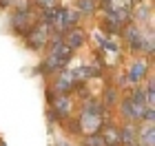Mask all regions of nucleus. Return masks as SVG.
Wrapping results in <instances>:
<instances>
[{"instance_id":"f257e3e1","label":"nucleus","mask_w":155,"mask_h":146,"mask_svg":"<svg viewBox=\"0 0 155 146\" xmlns=\"http://www.w3.org/2000/svg\"><path fill=\"white\" fill-rule=\"evenodd\" d=\"M33 27H36V18H33V13L27 9V11H18L16 16H13V29L18 33H27L31 31Z\"/></svg>"},{"instance_id":"f03ea898","label":"nucleus","mask_w":155,"mask_h":146,"mask_svg":"<svg viewBox=\"0 0 155 146\" xmlns=\"http://www.w3.org/2000/svg\"><path fill=\"white\" fill-rule=\"evenodd\" d=\"M49 40V24L42 22V24H36L33 29L29 31V47L33 49H40Z\"/></svg>"},{"instance_id":"7ed1b4c3","label":"nucleus","mask_w":155,"mask_h":146,"mask_svg":"<svg viewBox=\"0 0 155 146\" xmlns=\"http://www.w3.org/2000/svg\"><path fill=\"white\" fill-rule=\"evenodd\" d=\"M102 144L107 146H120L122 144V137H120V128L117 126H107L102 133Z\"/></svg>"},{"instance_id":"20e7f679","label":"nucleus","mask_w":155,"mask_h":146,"mask_svg":"<svg viewBox=\"0 0 155 146\" xmlns=\"http://www.w3.org/2000/svg\"><path fill=\"white\" fill-rule=\"evenodd\" d=\"M53 106H55V111H53V113H58L60 117H67L69 113H71V100H69V97H64V95L55 97Z\"/></svg>"},{"instance_id":"39448f33","label":"nucleus","mask_w":155,"mask_h":146,"mask_svg":"<svg viewBox=\"0 0 155 146\" xmlns=\"http://www.w3.org/2000/svg\"><path fill=\"white\" fill-rule=\"evenodd\" d=\"M82 42H84V33L80 29H71V31H69V36H67V40H64V44L69 49H78Z\"/></svg>"},{"instance_id":"423d86ee","label":"nucleus","mask_w":155,"mask_h":146,"mask_svg":"<svg viewBox=\"0 0 155 146\" xmlns=\"http://www.w3.org/2000/svg\"><path fill=\"white\" fill-rule=\"evenodd\" d=\"M71 84H73V75L71 73H62V78L55 82V91H58L60 95H64L69 89H71Z\"/></svg>"},{"instance_id":"0eeeda50","label":"nucleus","mask_w":155,"mask_h":146,"mask_svg":"<svg viewBox=\"0 0 155 146\" xmlns=\"http://www.w3.org/2000/svg\"><path fill=\"white\" fill-rule=\"evenodd\" d=\"M144 73H146V64H144V62H135L133 69H131V73H129V80L137 82V80L144 78Z\"/></svg>"},{"instance_id":"6e6552de","label":"nucleus","mask_w":155,"mask_h":146,"mask_svg":"<svg viewBox=\"0 0 155 146\" xmlns=\"http://www.w3.org/2000/svg\"><path fill=\"white\" fill-rule=\"evenodd\" d=\"M140 144L153 146V126L151 124H146L144 128H140Z\"/></svg>"},{"instance_id":"1a4fd4ad","label":"nucleus","mask_w":155,"mask_h":146,"mask_svg":"<svg viewBox=\"0 0 155 146\" xmlns=\"http://www.w3.org/2000/svg\"><path fill=\"white\" fill-rule=\"evenodd\" d=\"M131 102L135 104V106H144V91H142V89H137V91L133 93V97H131Z\"/></svg>"},{"instance_id":"9d476101","label":"nucleus","mask_w":155,"mask_h":146,"mask_svg":"<svg viewBox=\"0 0 155 146\" xmlns=\"http://www.w3.org/2000/svg\"><path fill=\"white\" fill-rule=\"evenodd\" d=\"M80 9H84V11H93V0H80Z\"/></svg>"},{"instance_id":"9b49d317","label":"nucleus","mask_w":155,"mask_h":146,"mask_svg":"<svg viewBox=\"0 0 155 146\" xmlns=\"http://www.w3.org/2000/svg\"><path fill=\"white\" fill-rule=\"evenodd\" d=\"M40 5H45V7H49V5H53V0H38Z\"/></svg>"},{"instance_id":"f8f14e48","label":"nucleus","mask_w":155,"mask_h":146,"mask_svg":"<svg viewBox=\"0 0 155 146\" xmlns=\"http://www.w3.org/2000/svg\"><path fill=\"white\" fill-rule=\"evenodd\" d=\"M5 5H9V0H0V7H5Z\"/></svg>"},{"instance_id":"ddd939ff","label":"nucleus","mask_w":155,"mask_h":146,"mask_svg":"<svg viewBox=\"0 0 155 146\" xmlns=\"http://www.w3.org/2000/svg\"><path fill=\"white\" fill-rule=\"evenodd\" d=\"M0 146H2V144H0Z\"/></svg>"}]
</instances>
